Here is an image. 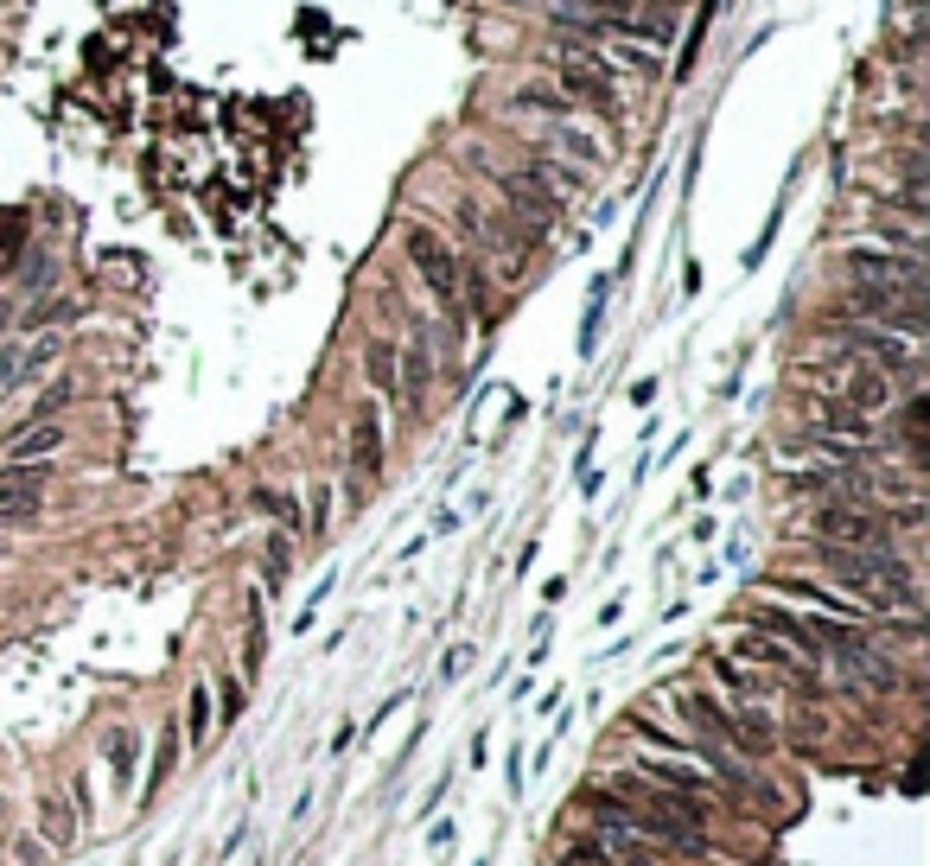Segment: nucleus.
Segmentation results:
<instances>
[{
    "mask_svg": "<svg viewBox=\"0 0 930 866\" xmlns=\"http://www.w3.org/2000/svg\"><path fill=\"white\" fill-rule=\"evenodd\" d=\"M555 147L574 153V160H587V166H599V141H593V134H580V128H555Z\"/></svg>",
    "mask_w": 930,
    "mask_h": 866,
    "instance_id": "6ab92c4d",
    "label": "nucleus"
},
{
    "mask_svg": "<svg viewBox=\"0 0 930 866\" xmlns=\"http://www.w3.org/2000/svg\"><path fill=\"white\" fill-rule=\"evenodd\" d=\"M134 758H141V739H134L128 726H115L109 746H102V765H109V784H115V790L134 784Z\"/></svg>",
    "mask_w": 930,
    "mask_h": 866,
    "instance_id": "f8f14e48",
    "label": "nucleus"
},
{
    "mask_svg": "<svg viewBox=\"0 0 930 866\" xmlns=\"http://www.w3.org/2000/svg\"><path fill=\"white\" fill-rule=\"evenodd\" d=\"M733 650L746 656V663H759V669H771V675H784V682L816 688V669H809V656H797L790 644H778L771 631H739V637H733Z\"/></svg>",
    "mask_w": 930,
    "mask_h": 866,
    "instance_id": "6e6552de",
    "label": "nucleus"
},
{
    "mask_svg": "<svg viewBox=\"0 0 930 866\" xmlns=\"http://www.w3.org/2000/svg\"><path fill=\"white\" fill-rule=\"evenodd\" d=\"M172 752H179V739H172V726H166V733H160V758H153V777H147V796L160 790V777L172 771Z\"/></svg>",
    "mask_w": 930,
    "mask_h": 866,
    "instance_id": "4be33fe9",
    "label": "nucleus"
},
{
    "mask_svg": "<svg viewBox=\"0 0 930 866\" xmlns=\"http://www.w3.org/2000/svg\"><path fill=\"white\" fill-rule=\"evenodd\" d=\"M714 675H720V682L733 688V695H746V701H759V695H771V688H778V682H765V675H752V669L727 663V656H720V663H714Z\"/></svg>",
    "mask_w": 930,
    "mask_h": 866,
    "instance_id": "dca6fc26",
    "label": "nucleus"
},
{
    "mask_svg": "<svg viewBox=\"0 0 930 866\" xmlns=\"http://www.w3.org/2000/svg\"><path fill=\"white\" fill-rule=\"evenodd\" d=\"M561 860L567 866H657L644 835H625V828H606V822H599L593 835H567Z\"/></svg>",
    "mask_w": 930,
    "mask_h": 866,
    "instance_id": "39448f33",
    "label": "nucleus"
},
{
    "mask_svg": "<svg viewBox=\"0 0 930 866\" xmlns=\"http://www.w3.org/2000/svg\"><path fill=\"white\" fill-rule=\"evenodd\" d=\"M803 414H809V440H848V446H860V453H867V440H873V414H860V408H848V402H835V395H809Z\"/></svg>",
    "mask_w": 930,
    "mask_h": 866,
    "instance_id": "0eeeda50",
    "label": "nucleus"
},
{
    "mask_svg": "<svg viewBox=\"0 0 930 866\" xmlns=\"http://www.w3.org/2000/svg\"><path fill=\"white\" fill-rule=\"evenodd\" d=\"M58 446H64V427H58V421H32L26 433H13V440H7V459H13V465H32V459L58 453Z\"/></svg>",
    "mask_w": 930,
    "mask_h": 866,
    "instance_id": "9d476101",
    "label": "nucleus"
},
{
    "mask_svg": "<svg viewBox=\"0 0 930 866\" xmlns=\"http://www.w3.org/2000/svg\"><path fill=\"white\" fill-rule=\"evenodd\" d=\"M599 58H606V64H612V71H637V77H657V71H663V64H657V58H650V51H644V45H637V39H612L606 51H599Z\"/></svg>",
    "mask_w": 930,
    "mask_h": 866,
    "instance_id": "2eb2a0df",
    "label": "nucleus"
},
{
    "mask_svg": "<svg viewBox=\"0 0 930 866\" xmlns=\"http://www.w3.org/2000/svg\"><path fill=\"white\" fill-rule=\"evenodd\" d=\"M924 414H930V402H924V395H911V402H905V440H911V453H924Z\"/></svg>",
    "mask_w": 930,
    "mask_h": 866,
    "instance_id": "aec40b11",
    "label": "nucleus"
},
{
    "mask_svg": "<svg viewBox=\"0 0 930 866\" xmlns=\"http://www.w3.org/2000/svg\"><path fill=\"white\" fill-rule=\"evenodd\" d=\"M402 363H408V370H402V383H395V389H402V402H421L427 376H434V357H427L421 344H408V357H402Z\"/></svg>",
    "mask_w": 930,
    "mask_h": 866,
    "instance_id": "a211bd4d",
    "label": "nucleus"
},
{
    "mask_svg": "<svg viewBox=\"0 0 930 866\" xmlns=\"http://www.w3.org/2000/svg\"><path fill=\"white\" fill-rule=\"evenodd\" d=\"M383 465V433H376V414H357V433H351V472L357 478H376Z\"/></svg>",
    "mask_w": 930,
    "mask_h": 866,
    "instance_id": "4468645a",
    "label": "nucleus"
},
{
    "mask_svg": "<svg viewBox=\"0 0 930 866\" xmlns=\"http://www.w3.org/2000/svg\"><path fill=\"white\" fill-rule=\"evenodd\" d=\"M848 274L854 287H911L924 293V262L918 255H892V249H848Z\"/></svg>",
    "mask_w": 930,
    "mask_h": 866,
    "instance_id": "423d86ee",
    "label": "nucleus"
},
{
    "mask_svg": "<svg viewBox=\"0 0 930 866\" xmlns=\"http://www.w3.org/2000/svg\"><path fill=\"white\" fill-rule=\"evenodd\" d=\"M809 535L822 548H892V516L873 504H816L809 510Z\"/></svg>",
    "mask_w": 930,
    "mask_h": 866,
    "instance_id": "f257e3e1",
    "label": "nucleus"
},
{
    "mask_svg": "<svg viewBox=\"0 0 930 866\" xmlns=\"http://www.w3.org/2000/svg\"><path fill=\"white\" fill-rule=\"evenodd\" d=\"M262 510H274V516H281V523H300V510L287 504V497H274V491H262Z\"/></svg>",
    "mask_w": 930,
    "mask_h": 866,
    "instance_id": "b1692460",
    "label": "nucleus"
},
{
    "mask_svg": "<svg viewBox=\"0 0 930 866\" xmlns=\"http://www.w3.org/2000/svg\"><path fill=\"white\" fill-rule=\"evenodd\" d=\"M39 841L58 847V854H71V841H77V816L58 803V796H39Z\"/></svg>",
    "mask_w": 930,
    "mask_h": 866,
    "instance_id": "ddd939ff",
    "label": "nucleus"
},
{
    "mask_svg": "<svg viewBox=\"0 0 930 866\" xmlns=\"http://www.w3.org/2000/svg\"><path fill=\"white\" fill-rule=\"evenodd\" d=\"M402 249H408V262H415V274L427 281V293H434L440 306H459L465 300V268H459V255L446 249L434 230H421V223H415V230L402 236Z\"/></svg>",
    "mask_w": 930,
    "mask_h": 866,
    "instance_id": "7ed1b4c3",
    "label": "nucleus"
},
{
    "mask_svg": "<svg viewBox=\"0 0 930 866\" xmlns=\"http://www.w3.org/2000/svg\"><path fill=\"white\" fill-rule=\"evenodd\" d=\"M835 344L848 357H860V363H873V370H899V376H911L918 370V338H905V332H892V325H841L835 332Z\"/></svg>",
    "mask_w": 930,
    "mask_h": 866,
    "instance_id": "20e7f679",
    "label": "nucleus"
},
{
    "mask_svg": "<svg viewBox=\"0 0 930 866\" xmlns=\"http://www.w3.org/2000/svg\"><path fill=\"white\" fill-rule=\"evenodd\" d=\"M555 77H561L567 102H587V109H599V115H618V102H625V83H618L612 64L599 58V51H587V45L555 51Z\"/></svg>",
    "mask_w": 930,
    "mask_h": 866,
    "instance_id": "f03ea898",
    "label": "nucleus"
},
{
    "mask_svg": "<svg viewBox=\"0 0 930 866\" xmlns=\"http://www.w3.org/2000/svg\"><path fill=\"white\" fill-rule=\"evenodd\" d=\"M364 370H370V383L383 389V395H395V344H389V338H370Z\"/></svg>",
    "mask_w": 930,
    "mask_h": 866,
    "instance_id": "f3484780",
    "label": "nucleus"
},
{
    "mask_svg": "<svg viewBox=\"0 0 930 866\" xmlns=\"http://www.w3.org/2000/svg\"><path fill=\"white\" fill-rule=\"evenodd\" d=\"M262 574H268V586H281V580H287V542H268V561H262Z\"/></svg>",
    "mask_w": 930,
    "mask_h": 866,
    "instance_id": "5701e85b",
    "label": "nucleus"
},
{
    "mask_svg": "<svg viewBox=\"0 0 930 866\" xmlns=\"http://www.w3.org/2000/svg\"><path fill=\"white\" fill-rule=\"evenodd\" d=\"M637 777H650L663 790H682V796H708V777L695 765H682V758H637Z\"/></svg>",
    "mask_w": 930,
    "mask_h": 866,
    "instance_id": "1a4fd4ad",
    "label": "nucleus"
},
{
    "mask_svg": "<svg viewBox=\"0 0 930 866\" xmlns=\"http://www.w3.org/2000/svg\"><path fill=\"white\" fill-rule=\"evenodd\" d=\"M185 720H192V739L211 733V688H192V714H185Z\"/></svg>",
    "mask_w": 930,
    "mask_h": 866,
    "instance_id": "412c9836",
    "label": "nucleus"
},
{
    "mask_svg": "<svg viewBox=\"0 0 930 866\" xmlns=\"http://www.w3.org/2000/svg\"><path fill=\"white\" fill-rule=\"evenodd\" d=\"M45 465H13L7 478H0V510H32L39 504V491H45Z\"/></svg>",
    "mask_w": 930,
    "mask_h": 866,
    "instance_id": "9b49d317",
    "label": "nucleus"
}]
</instances>
